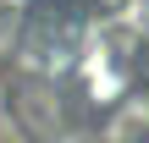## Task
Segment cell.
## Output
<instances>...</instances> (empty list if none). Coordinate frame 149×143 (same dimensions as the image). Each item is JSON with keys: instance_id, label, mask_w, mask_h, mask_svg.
I'll use <instances>...</instances> for the list:
<instances>
[{"instance_id": "obj_1", "label": "cell", "mask_w": 149, "mask_h": 143, "mask_svg": "<svg viewBox=\"0 0 149 143\" xmlns=\"http://www.w3.org/2000/svg\"><path fill=\"white\" fill-rule=\"evenodd\" d=\"M6 110H11V121L22 127V138L33 143H50L66 132V99L44 83V77H17L11 88H6Z\"/></svg>"}]
</instances>
